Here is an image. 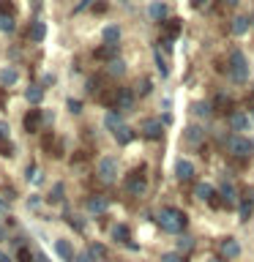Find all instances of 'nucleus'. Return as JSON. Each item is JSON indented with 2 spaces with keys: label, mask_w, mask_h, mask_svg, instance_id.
Here are the masks:
<instances>
[{
  "label": "nucleus",
  "mask_w": 254,
  "mask_h": 262,
  "mask_svg": "<svg viewBox=\"0 0 254 262\" xmlns=\"http://www.w3.org/2000/svg\"><path fill=\"white\" fill-rule=\"evenodd\" d=\"M16 79H19V74H16L14 66H6V69L0 71V85H14Z\"/></svg>",
  "instance_id": "21"
},
{
  "label": "nucleus",
  "mask_w": 254,
  "mask_h": 262,
  "mask_svg": "<svg viewBox=\"0 0 254 262\" xmlns=\"http://www.w3.org/2000/svg\"><path fill=\"white\" fill-rule=\"evenodd\" d=\"M183 139H186L192 147H197V145L205 139V128H202V126H188V128L183 131Z\"/></svg>",
  "instance_id": "11"
},
{
  "label": "nucleus",
  "mask_w": 254,
  "mask_h": 262,
  "mask_svg": "<svg viewBox=\"0 0 254 262\" xmlns=\"http://www.w3.org/2000/svg\"><path fill=\"white\" fill-rule=\"evenodd\" d=\"M0 262H8V257H6V254H3V251H0Z\"/></svg>",
  "instance_id": "46"
},
{
  "label": "nucleus",
  "mask_w": 254,
  "mask_h": 262,
  "mask_svg": "<svg viewBox=\"0 0 254 262\" xmlns=\"http://www.w3.org/2000/svg\"><path fill=\"white\" fill-rule=\"evenodd\" d=\"M52 200H63V186L60 183L55 186V196H52Z\"/></svg>",
  "instance_id": "43"
},
{
  "label": "nucleus",
  "mask_w": 254,
  "mask_h": 262,
  "mask_svg": "<svg viewBox=\"0 0 254 262\" xmlns=\"http://www.w3.org/2000/svg\"><path fill=\"white\" fill-rule=\"evenodd\" d=\"M164 30H167V38H175L180 33V19H170L167 25H164Z\"/></svg>",
  "instance_id": "27"
},
{
  "label": "nucleus",
  "mask_w": 254,
  "mask_h": 262,
  "mask_svg": "<svg viewBox=\"0 0 254 262\" xmlns=\"http://www.w3.org/2000/svg\"><path fill=\"white\" fill-rule=\"evenodd\" d=\"M112 134H115V139H118L120 145H129V142H131V128H129V126H118Z\"/></svg>",
  "instance_id": "24"
},
{
  "label": "nucleus",
  "mask_w": 254,
  "mask_h": 262,
  "mask_svg": "<svg viewBox=\"0 0 254 262\" xmlns=\"http://www.w3.org/2000/svg\"><path fill=\"white\" fill-rule=\"evenodd\" d=\"M194 196H197V200H202V202H213V186L197 183L194 186Z\"/></svg>",
  "instance_id": "17"
},
{
  "label": "nucleus",
  "mask_w": 254,
  "mask_h": 262,
  "mask_svg": "<svg viewBox=\"0 0 254 262\" xmlns=\"http://www.w3.org/2000/svg\"><path fill=\"white\" fill-rule=\"evenodd\" d=\"M156 69H159V74H161V77H167V74H170V66H167V60L161 57V52H159V49H156Z\"/></svg>",
  "instance_id": "28"
},
{
  "label": "nucleus",
  "mask_w": 254,
  "mask_h": 262,
  "mask_svg": "<svg viewBox=\"0 0 254 262\" xmlns=\"http://www.w3.org/2000/svg\"><path fill=\"white\" fill-rule=\"evenodd\" d=\"M93 259H96V257H93L90 251H79L77 257H74V262H93Z\"/></svg>",
  "instance_id": "35"
},
{
  "label": "nucleus",
  "mask_w": 254,
  "mask_h": 262,
  "mask_svg": "<svg viewBox=\"0 0 254 262\" xmlns=\"http://www.w3.org/2000/svg\"><path fill=\"white\" fill-rule=\"evenodd\" d=\"M115 110H120V112L134 110V93H131L129 88H118V90H115Z\"/></svg>",
  "instance_id": "6"
},
{
  "label": "nucleus",
  "mask_w": 254,
  "mask_h": 262,
  "mask_svg": "<svg viewBox=\"0 0 254 262\" xmlns=\"http://www.w3.org/2000/svg\"><path fill=\"white\" fill-rule=\"evenodd\" d=\"M36 262H49V259H47V257H38V259H36Z\"/></svg>",
  "instance_id": "48"
},
{
  "label": "nucleus",
  "mask_w": 254,
  "mask_h": 262,
  "mask_svg": "<svg viewBox=\"0 0 254 262\" xmlns=\"http://www.w3.org/2000/svg\"><path fill=\"white\" fill-rule=\"evenodd\" d=\"M229 128H232V131H246V128H249V115L232 112V115H229Z\"/></svg>",
  "instance_id": "13"
},
{
  "label": "nucleus",
  "mask_w": 254,
  "mask_h": 262,
  "mask_svg": "<svg viewBox=\"0 0 254 262\" xmlns=\"http://www.w3.org/2000/svg\"><path fill=\"white\" fill-rule=\"evenodd\" d=\"M69 110H71L74 115H77V112H82V104H79V101H74V98H71V101H69Z\"/></svg>",
  "instance_id": "40"
},
{
  "label": "nucleus",
  "mask_w": 254,
  "mask_h": 262,
  "mask_svg": "<svg viewBox=\"0 0 254 262\" xmlns=\"http://www.w3.org/2000/svg\"><path fill=\"white\" fill-rule=\"evenodd\" d=\"M175 175H178V180L188 183V180L194 178V164H192V161H186V159H180V161L175 164Z\"/></svg>",
  "instance_id": "9"
},
{
  "label": "nucleus",
  "mask_w": 254,
  "mask_h": 262,
  "mask_svg": "<svg viewBox=\"0 0 254 262\" xmlns=\"http://www.w3.org/2000/svg\"><path fill=\"white\" fill-rule=\"evenodd\" d=\"M208 3H210V0H192V6H194V8H205Z\"/></svg>",
  "instance_id": "44"
},
{
  "label": "nucleus",
  "mask_w": 254,
  "mask_h": 262,
  "mask_svg": "<svg viewBox=\"0 0 254 262\" xmlns=\"http://www.w3.org/2000/svg\"><path fill=\"white\" fill-rule=\"evenodd\" d=\"M137 93H139V96L151 93V79H142V82H139V85H137Z\"/></svg>",
  "instance_id": "37"
},
{
  "label": "nucleus",
  "mask_w": 254,
  "mask_h": 262,
  "mask_svg": "<svg viewBox=\"0 0 254 262\" xmlns=\"http://www.w3.org/2000/svg\"><path fill=\"white\" fill-rule=\"evenodd\" d=\"M19 262H33V254H30L28 249H25V246L19 249Z\"/></svg>",
  "instance_id": "39"
},
{
  "label": "nucleus",
  "mask_w": 254,
  "mask_h": 262,
  "mask_svg": "<svg viewBox=\"0 0 254 262\" xmlns=\"http://www.w3.org/2000/svg\"><path fill=\"white\" fill-rule=\"evenodd\" d=\"M194 249V237H188V235H180V241H178V251L180 254H188Z\"/></svg>",
  "instance_id": "26"
},
{
  "label": "nucleus",
  "mask_w": 254,
  "mask_h": 262,
  "mask_svg": "<svg viewBox=\"0 0 254 262\" xmlns=\"http://www.w3.org/2000/svg\"><path fill=\"white\" fill-rule=\"evenodd\" d=\"M112 237H115V241H123V243L129 246V249H137V246L131 243V235H129V227H126V224H118V227H112Z\"/></svg>",
  "instance_id": "15"
},
{
  "label": "nucleus",
  "mask_w": 254,
  "mask_h": 262,
  "mask_svg": "<svg viewBox=\"0 0 254 262\" xmlns=\"http://www.w3.org/2000/svg\"><path fill=\"white\" fill-rule=\"evenodd\" d=\"M254 19H249V16H235L232 19V33L235 36H243V33H249V25H251Z\"/></svg>",
  "instance_id": "18"
},
{
  "label": "nucleus",
  "mask_w": 254,
  "mask_h": 262,
  "mask_svg": "<svg viewBox=\"0 0 254 262\" xmlns=\"http://www.w3.org/2000/svg\"><path fill=\"white\" fill-rule=\"evenodd\" d=\"M25 98H28L30 104H38L41 98H44V88H41V85H30L28 90H25Z\"/></svg>",
  "instance_id": "22"
},
{
  "label": "nucleus",
  "mask_w": 254,
  "mask_h": 262,
  "mask_svg": "<svg viewBox=\"0 0 254 262\" xmlns=\"http://www.w3.org/2000/svg\"><path fill=\"white\" fill-rule=\"evenodd\" d=\"M224 3H227V6H238L241 0H224Z\"/></svg>",
  "instance_id": "45"
},
{
  "label": "nucleus",
  "mask_w": 254,
  "mask_h": 262,
  "mask_svg": "<svg viewBox=\"0 0 254 262\" xmlns=\"http://www.w3.org/2000/svg\"><path fill=\"white\" fill-rule=\"evenodd\" d=\"M115 175H118V161L112 159V156H104V159H98V178L101 180H115Z\"/></svg>",
  "instance_id": "5"
},
{
  "label": "nucleus",
  "mask_w": 254,
  "mask_h": 262,
  "mask_svg": "<svg viewBox=\"0 0 254 262\" xmlns=\"http://www.w3.org/2000/svg\"><path fill=\"white\" fill-rule=\"evenodd\" d=\"M243 202H254V188H246L243 191Z\"/></svg>",
  "instance_id": "41"
},
{
  "label": "nucleus",
  "mask_w": 254,
  "mask_h": 262,
  "mask_svg": "<svg viewBox=\"0 0 254 262\" xmlns=\"http://www.w3.org/2000/svg\"><path fill=\"white\" fill-rule=\"evenodd\" d=\"M238 213H241V221H249V216H251V202H243Z\"/></svg>",
  "instance_id": "33"
},
{
  "label": "nucleus",
  "mask_w": 254,
  "mask_h": 262,
  "mask_svg": "<svg viewBox=\"0 0 254 262\" xmlns=\"http://www.w3.org/2000/svg\"><path fill=\"white\" fill-rule=\"evenodd\" d=\"M101 38H104V44L118 47L120 44V28H118V25H107V28L101 30Z\"/></svg>",
  "instance_id": "12"
},
{
  "label": "nucleus",
  "mask_w": 254,
  "mask_h": 262,
  "mask_svg": "<svg viewBox=\"0 0 254 262\" xmlns=\"http://www.w3.org/2000/svg\"><path fill=\"white\" fill-rule=\"evenodd\" d=\"M25 128L28 131H38L41 128V110H30L25 115Z\"/></svg>",
  "instance_id": "16"
},
{
  "label": "nucleus",
  "mask_w": 254,
  "mask_h": 262,
  "mask_svg": "<svg viewBox=\"0 0 254 262\" xmlns=\"http://www.w3.org/2000/svg\"><path fill=\"white\" fill-rule=\"evenodd\" d=\"M104 123H107V128H118V126H123V123H120V115L118 112H110V115H107V118H104Z\"/></svg>",
  "instance_id": "30"
},
{
  "label": "nucleus",
  "mask_w": 254,
  "mask_h": 262,
  "mask_svg": "<svg viewBox=\"0 0 254 262\" xmlns=\"http://www.w3.org/2000/svg\"><path fill=\"white\" fill-rule=\"evenodd\" d=\"M251 118H254V110H251Z\"/></svg>",
  "instance_id": "49"
},
{
  "label": "nucleus",
  "mask_w": 254,
  "mask_h": 262,
  "mask_svg": "<svg viewBox=\"0 0 254 262\" xmlns=\"http://www.w3.org/2000/svg\"><path fill=\"white\" fill-rule=\"evenodd\" d=\"M227 74L235 82H241V85L249 79V63H246V55L241 52V49H232V52H229V57H227Z\"/></svg>",
  "instance_id": "2"
},
{
  "label": "nucleus",
  "mask_w": 254,
  "mask_h": 262,
  "mask_svg": "<svg viewBox=\"0 0 254 262\" xmlns=\"http://www.w3.org/2000/svg\"><path fill=\"white\" fill-rule=\"evenodd\" d=\"M28 38L33 41V44H41V41L47 38V25L44 22H30V28H28Z\"/></svg>",
  "instance_id": "8"
},
{
  "label": "nucleus",
  "mask_w": 254,
  "mask_h": 262,
  "mask_svg": "<svg viewBox=\"0 0 254 262\" xmlns=\"http://www.w3.org/2000/svg\"><path fill=\"white\" fill-rule=\"evenodd\" d=\"M221 254H224L227 259H238V257H241V243H238L235 237H227V241H221Z\"/></svg>",
  "instance_id": "10"
},
{
  "label": "nucleus",
  "mask_w": 254,
  "mask_h": 262,
  "mask_svg": "<svg viewBox=\"0 0 254 262\" xmlns=\"http://www.w3.org/2000/svg\"><path fill=\"white\" fill-rule=\"evenodd\" d=\"M16 28V25H14V19H11V16H6V14H0V30H6V33H11Z\"/></svg>",
  "instance_id": "31"
},
{
  "label": "nucleus",
  "mask_w": 254,
  "mask_h": 262,
  "mask_svg": "<svg viewBox=\"0 0 254 262\" xmlns=\"http://www.w3.org/2000/svg\"><path fill=\"white\" fill-rule=\"evenodd\" d=\"M156 221H159V227L164 232H172V235H180L186 229V213L178 210V208H161Z\"/></svg>",
  "instance_id": "1"
},
{
  "label": "nucleus",
  "mask_w": 254,
  "mask_h": 262,
  "mask_svg": "<svg viewBox=\"0 0 254 262\" xmlns=\"http://www.w3.org/2000/svg\"><path fill=\"white\" fill-rule=\"evenodd\" d=\"M161 262H183V259H180V254L167 251V254H161Z\"/></svg>",
  "instance_id": "36"
},
{
  "label": "nucleus",
  "mask_w": 254,
  "mask_h": 262,
  "mask_svg": "<svg viewBox=\"0 0 254 262\" xmlns=\"http://www.w3.org/2000/svg\"><path fill=\"white\" fill-rule=\"evenodd\" d=\"M107 210V200L104 196H90L88 200V213H104Z\"/></svg>",
  "instance_id": "23"
},
{
  "label": "nucleus",
  "mask_w": 254,
  "mask_h": 262,
  "mask_svg": "<svg viewBox=\"0 0 254 262\" xmlns=\"http://www.w3.org/2000/svg\"><path fill=\"white\" fill-rule=\"evenodd\" d=\"M123 188H126V194H131V196H139V194H145L147 180H145L142 172H131V175L126 178V183H123Z\"/></svg>",
  "instance_id": "4"
},
{
  "label": "nucleus",
  "mask_w": 254,
  "mask_h": 262,
  "mask_svg": "<svg viewBox=\"0 0 254 262\" xmlns=\"http://www.w3.org/2000/svg\"><path fill=\"white\" fill-rule=\"evenodd\" d=\"M0 150H3V156H11L14 145H11V142H6V137H3V139H0Z\"/></svg>",
  "instance_id": "38"
},
{
  "label": "nucleus",
  "mask_w": 254,
  "mask_h": 262,
  "mask_svg": "<svg viewBox=\"0 0 254 262\" xmlns=\"http://www.w3.org/2000/svg\"><path fill=\"white\" fill-rule=\"evenodd\" d=\"M110 74L123 77V74H126V63H123V60H110Z\"/></svg>",
  "instance_id": "29"
},
{
  "label": "nucleus",
  "mask_w": 254,
  "mask_h": 262,
  "mask_svg": "<svg viewBox=\"0 0 254 262\" xmlns=\"http://www.w3.org/2000/svg\"><path fill=\"white\" fill-rule=\"evenodd\" d=\"M210 112H213V106L208 101H197L194 104V115H197V118H208Z\"/></svg>",
  "instance_id": "25"
},
{
  "label": "nucleus",
  "mask_w": 254,
  "mask_h": 262,
  "mask_svg": "<svg viewBox=\"0 0 254 262\" xmlns=\"http://www.w3.org/2000/svg\"><path fill=\"white\" fill-rule=\"evenodd\" d=\"M205 262H221V259H216V257H210V259H205Z\"/></svg>",
  "instance_id": "47"
},
{
  "label": "nucleus",
  "mask_w": 254,
  "mask_h": 262,
  "mask_svg": "<svg viewBox=\"0 0 254 262\" xmlns=\"http://www.w3.org/2000/svg\"><path fill=\"white\" fill-rule=\"evenodd\" d=\"M227 150L232 153L235 159H251V156H254V142H251L249 137L235 134V137L227 139Z\"/></svg>",
  "instance_id": "3"
},
{
  "label": "nucleus",
  "mask_w": 254,
  "mask_h": 262,
  "mask_svg": "<svg viewBox=\"0 0 254 262\" xmlns=\"http://www.w3.org/2000/svg\"><path fill=\"white\" fill-rule=\"evenodd\" d=\"M142 134H145L147 139H161V134H164L161 120H156V118H147V120H142Z\"/></svg>",
  "instance_id": "7"
},
{
  "label": "nucleus",
  "mask_w": 254,
  "mask_h": 262,
  "mask_svg": "<svg viewBox=\"0 0 254 262\" xmlns=\"http://www.w3.org/2000/svg\"><path fill=\"white\" fill-rule=\"evenodd\" d=\"M90 254H93V257H107V249L101 243H93V246H90Z\"/></svg>",
  "instance_id": "34"
},
{
  "label": "nucleus",
  "mask_w": 254,
  "mask_h": 262,
  "mask_svg": "<svg viewBox=\"0 0 254 262\" xmlns=\"http://www.w3.org/2000/svg\"><path fill=\"white\" fill-rule=\"evenodd\" d=\"M251 19H254V16H251Z\"/></svg>",
  "instance_id": "51"
},
{
  "label": "nucleus",
  "mask_w": 254,
  "mask_h": 262,
  "mask_svg": "<svg viewBox=\"0 0 254 262\" xmlns=\"http://www.w3.org/2000/svg\"><path fill=\"white\" fill-rule=\"evenodd\" d=\"M115 52H118V47H112V44H104V47L96 52V57H112Z\"/></svg>",
  "instance_id": "32"
},
{
  "label": "nucleus",
  "mask_w": 254,
  "mask_h": 262,
  "mask_svg": "<svg viewBox=\"0 0 254 262\" xmlns=\"http://www.w3.org/2000/svg\"><path fill=\"white\" fill-rule=\"evenodd\" d=\"M55 254L60 259H74V251H71V243L69 241H55Z\"/></svg>",
  "instance_id": "19"
},
{
  "label": "nucleus",
  "mask_w": 254,
  "mask_h": 262,
  "mask_svg": "<svg viewBox=\"0 0 254 262\" xmlns=\"http://www.w3.org/2000/svg\"><path fill=\"white\" fill-rule=\"evenodd\" d=\"M147 14H151L153 22H164V16H167V6H164L161 0H153V3L147 6Z\"/></svg>",
  "instance_id": "14"
},
{
  "label": "nucleus",
  "mask_w": 254,
  "mask_h": 262,
  "mask_svg": "<svg viewBox=\"0 0 254 262\" xmlns=\"http://www.w3.org/2000/svg\"><path fill=\"white\" fill-rule=\"evenodd\" d=\"M90 3H93V0H79V6L74 8V11H77V14H79V11H85V8H88Z\"/></svg>",
  "instance_id": "42"
},
{
  "label": "nucleus",
  "mask_w": 254,
  "mask_h": 262,
  "mask_svg": "<svg viewBox=\"0 0 254 262\" xmlns=\"http://www.w3.org/2000/svg\"><path fill=\"white\" fill-rule=\"evenodd\" d=\"M251 98H254V93H251Z\"/></svg>",
  "instance_id": "50"
},
{
  "label": "nucleus",
  "mask_w": 254,
  "mask_h": 262,
  "mask_svg": "<svg viewBox=\"0 0 254 262\" xmlns=\"http://www.w3.org/2000/svg\"><path fill=\"white\" fill-rule=\"evenodd\" d=\"M221 200H224L227 205H235L238 202V191L232 183H221Z\"/></svg>",
  "instance_id": "20"
}]
</instances>
